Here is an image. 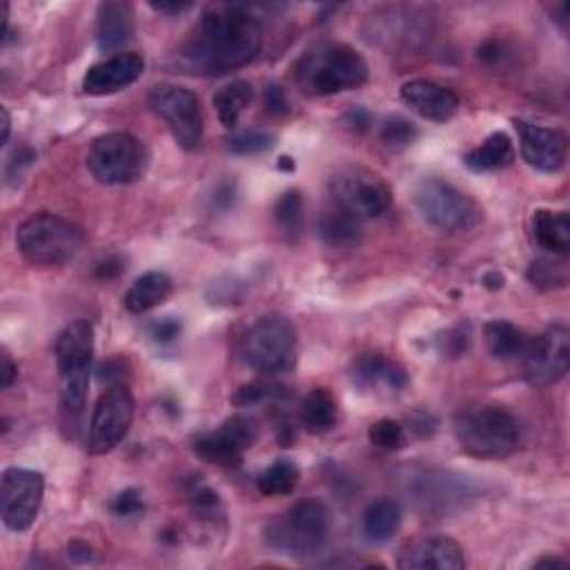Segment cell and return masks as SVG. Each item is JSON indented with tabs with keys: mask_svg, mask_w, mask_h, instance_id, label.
Returning a JSON list of instances; mask_svg holds the SVG:
<instances>
[{
	"mask_svg": "<svg viewBox=\"0 0 570 570\" xmlns=\"http://www.w3.org/2000/svg\"><path fill=\"white\" fill-rule=\"evenodd\" d=\"M417 136V127L401 116H392L381 125V141L390 147L411 145Z\"/></svg>",
	"mask_w": 570,
	"mask_h": 570,
	"instance_id": "cell-36",
	"label": "cell"
},
{
	"mask_svg": "<svg viewBox=\"0 0 570 570\" xmlns=\"http://www.w3.org/2000/svg\"><path fill=\"white\" fill-rule=\"evenodd\" d=\"M570 361V335L563 323H555L539 337H533L526 357L522 359L524 379L535 388H548L561 381Z\"/></svg>",
	"mask_w": 570,
	"mask_h": 570,
	"instance_id": "cell-14",
	"label": "cell"
},
{
	"mask_svg": "<svg viewBox=\"0 0 570 570\" xmlns=\"http://www.w3.org/2000/svg\"><path fill=\"white\" fill-rule=\"evenodd\" d=\"M275 145V136L259 130H243L230 136L227 147L234 154H261Z\"/></svg>",
	"mask_w": 570,
	"mask_h": 570,
	"instance_id": "cell-35",
	"label": "cell"
},
{
	"mask_svg": "<svg viewBox=\"0 0 570 570\" xmlns=\"http://www.w3.org/2000/svg\"><path fill=\"white\" fill-rule=\"evenodd\" d=\"M515 160V145L508 134L495 132L488 136L481 145L470 149L463 156L466 168L472 172H495L508 168Z\"/></svg>",
	"mask_w": 570,
	"mask_h": 570,
	"instance_id": "cell-25",
	"label": "cell"
},
{
	"mask_svg": "<svg viewBox=\"0 0 570 570\" xmlns=\"http://www.w3.org/2000/svg\"><path fill=\"white\" fill-rule=\"evenodd\" d=\"M264 34L253 8L208 5L197 32L183 43L177 63L186 74L221 76L257 58Z\"/></svg>",
	"mask_w": 570,
	"mask_h": 570,
	"instance_id": "cell-1",
	"label": "cell"
},
{
	"mask_svg": "<svg viewBox=\"0 0 570 570\" xmlns=\"http://www.w3.org/2000/svg\"><path fill=\"white\" fill-rule=\"evenodd\" d=\"M149 335L154 342L170 344L181 335V321L179 318H158L149 325Z\"/></svg>",
	"mask_w": 570,
	"mask_h": 570,
	"instance_id": "cell-40",
	"label": "cell"
},
{
	"mask_svg": "<svg viewBox=\"0 0 570 570\" xmlns=\"http://www.w3.org/2000/svg\"><path fill=\"white\" fill-rule=\"evenodd\" d=\"M403 522V508L394 500H377L364 513V535L370 544H385L392 539Z\"/></svg>",
	"mask_w": 570,
	"mask_h": 570,
	"instance_id": "cell-28",
	"label": "cell"
},
{
	"mask_svg": "<svg viewBox=\"0 0 570 570\" xmlns=\"http://www.w3.org/2000/svg\"><path fill=\"white\" fill-rule=\"evenodd\" d=\"M401 570H461L466 568L463 548L450 537H420L399 552Z\"/></svg>",
	"mask_w": 570,
	"mask_h": 570,
	"instance_id": "cell-19",
	"label": "cell"
},
{
	"mask_svg": "<svg viewBox=\"0 0 570 570\" xmlns=\"http://www.w3.org/2000/svg\"><path fill=\"white\" fill-rule=\"evenodd\" d=\"M519 134V149L530 168L539 172H559L566 163L568 138L561 130L535 125L528 121H513Z\"/></svg>",
	"mask_w": 570,
	"mask_h": 570,
	"instance_id": "cell-17",
	"label": "cell"
},
{
	"mask_svg": "<svg viewBox=\"0 0 570 570\" xmlns=\"http://www.w3.org/2000/svg\"><path fill=\"white\" fill-rule=\"evenodd\" d=\"M45 477L27 468H8L0 481V517L14 533L32 528L41 513Z\"/></svg>",
	"mask_w": 570,
	"mask_h": 570,
	"instance_id": "cell-12",
	"label": "cell"
},
{
	"mask_svg": "<svg viewBox=\"0 0 570 570\" xmlns=\"http://www.w3.org/2000/svg\"><path fill=\"white\" fill-rule=\"evenodd\" d=\"M134 422V396L125 385H110L94 405L88 450L90 455H108L114 450Z\"/></svg>",
	"mask_w": 570,
	"mask_h": 570,
	"instance_id": "cell-13",
	"label": "cell"
},
{
	"mask_svg": "<svg viewBox=\"0 0 570 570\" xmlns=\"http://www.w3.org/2000/svg\"><path fill=\"white\" fill-rule=\"evenodd\" d=\"M368 25V41L385 49H415L431 41V21L415 10H383L372 14Z\"/></svg>",
	"mask_w": 570,
	"mask_h": 570,
	"instance_id": "cell-16",
	"label": "cell"
},
{
	"mask_svg": "<svg viewBox=\"0 0 570 570\" xmlns=\"http://www.w3.org/2000/svg\"><path fill=\"white\" fill-rule=\"evenodd\" d=\"M97 19V41L101 52H119L132 41L134 10L130 3H103Z\"/></svg>",
	"mask_w": 570,
	"mask_h": 570,
	"instance_id": "cell-22",
	"label": "cell"
},
{
	"mask_svg": "<svg viewBox=\"0 0 570 570\" xmlns=\"http://www.w3.org/2000/svg\"><path fill=\"white\" fill-rule=\"evenodd\" d=\"M170 294H172L170 275L160 272V270H152V272H145L143 277H138L130 286V290L123 297V305L132 314H143L166 301Z\"/></svg>",
	"mask_w": 570,
	"mask_h": 570,
	"instance_id": "cell-26",
	"label": "cell"
},
{
	"mask_svg": "<svg viewBox=\"0 0 570 570\" xmlns=\"http://www.w3.org/2000/svg\"><path fill=\"white\" fill-rule=\"evenodd\" d=\"M264 103H266V110L275 116H281L288 112V99L283 94V90L279 86H270L266 90V97H264Z\"/></svg>",
	"mask_w": 570,
	"mask_h": 570,
	"instance_id": "cell-41",
	"label": "cell"
},
{
	"mask_svg": "<svg viewBox=\"0 0 570 570\" xmlns=\"http://www.w3.org/2000/svg\"><path fill=\"white\" fill-rule=\"evenodd\" d=\"M275 221L279 225V230L283 232V236L294 243L301 236V227H303V199L297 190H290L286 194L279 197L277 205H275Z\"/></svg>",
	"mask_w": 570,
	"mask_h": 570,
	"instance_id": "cell-32",
	"label": "cell"
},
{
	"mask_svg": "<svg viewBox=\"0 0 570 570\" xmlns=\"http://www.w3.org/2000/svg\"><path fill=\"white\" fill-rule=\"evenodd\" d=\"M299 335L294 323L281 314L255 321L243 339V359L259 375H283L297 364Z\"/></svg>",
	"mask_w": 570,
	"mask_h": 570,
	"instance_id": "cell-6",
	"label": "cell"
},
{
	"mask_svg": "<svg viewBox=\"0 0 570 570\" xmlns=\"http://www.w3.org/2000/svg\"><path fill=\"white\" fill-rule=\"evenodd\" d=\"M328 190L333 205L359 223L385 214L392 205V192L388 183L377 172L361 166L342 168L331 179Z\"/></svg>",
	"mask_w": 570,
	"mask_h": 570,
	"instance_id": "cell-9",
	"label": "cell"
},
{
	"mask_svg": "<svg viewBox=\"0 0 570 570\" xmlns=\"http://www.w3.org/2000/svg\"><path fill=\"white\" fill-rule=\"evenodd\" d=\"M401 101L420 116L435 123L450 121L459 110V97L452 90L433 83V80H411V83H405L401 88Z\"/></svg>",
	"mask_w": 570,
	"mask_h": 570,
	"instance_id": "cell-20",
	"label": "cell"
},
{
	"mask_svg": "<svg viewBox=\"0 0 570 570\" xmlns=\"http://www.w3.org/2000/svg\"><path fill=\"white\" fill-rule=\"evenodd\" d=\"M192 508L201 519H210V522H216L223 515V506H221L219 495L208 485L197 488V493L192 495Z\"/></svg>",
	"mask_w": 570,
	"mask_h": 570,
	"instance_id": "cell-37",
	"label": "cell"
},
{
	"mask_svg": "<svg viewBox=\"0 0 570 570\" xmlns=\"http://www.w3.org/2000/svg\"><path fill=\"white\" fill-rule=\"evenodd\" d=\"M16 377H19V370H16L12 357L5 353V355H3V370H0V385L10 388V385L16 381Z\"/></svg>",
	"mask_w": 570,
	"mask_h": 570,
	"instance_id": "cell-42",
	"label": "cell"
},
{
	"mask_svg": "<svg viewBox=\"0 0 570 570\" xmlns=\"http://www.w3.org/2000/svg\"><path fill=\"white\" fill-rule=\"evenodd\" d=\"M483 337H485L488 353L504 364H513V361L522 364V359L526 357L530 342H533L530 335H526L522 328H517L515 323L504 321V318H495L491 323H485Z\"/></svg>",
	"mask_w": 570,
	"mask_h": 570,
	"instance_id": "cell-23",
	"label": "cell"
},
{
	"mask_svg": "<svg viewBox=\"0 0 570 570\" xmlns=\"http://www.w3.org/2000/svg\"><path fill=\"white\" fill-rule=\"evenodd\" d=\"M143 508H145L143 495L136 491V488H127V491H123V493L114 500V504H112V511H114L119 517H134V515H138Z\"/></svg>",
	"mask_w": 570,
	"mask_h": 570,
	"instance_id": "cell-39",
	"label": "cell"
},
{
	"mask_svg": "<svg viewBox=\"0 0 570 570\" xmlns=\"http://www.w3.org/2000/svg\"><path fill=\"white\" fill-rule=\"evenodd\" d=\"M483 286H485L488 290H502V288H504V277H502L500 272H488V275L483 277Z\"/></svg>",
	"mask_w": 570,
	"mask_h": 570,
	"instance_id": "cell-45",
	"label": "cell"
},
{
	"mask_svg": "<svg viewBox=\"0 0 570 570\" xmlns=\"http://www.w3.org/2000/svg\"><path fill=\"white\" fill-rule=\"evenodd\" d=\"M533 241L550 255L566 257L570 250V221L566 212L537 210L530 221Z\"/></svg>",
	"mask_w": 570,
	"mask_h": 570,
	"instance_id": "cell-24",
	"label": "cell"
},
{
	"mask_svg": "<svg viewBox=\"0 0 570 570\" xmlns=\"http://www.w3.org/2000/svg\"><path fill=\"white\" fill-rule=\"evenodd\" d=\"M145 71V58L136 52H119L97 65H92L83 78V92L90 97L116 94L130 86Z\"/></svg>",
	"mask_w": 570,
	"mask_h": 570,
	"instance_id": "cell-18",
	"label": "cell"
},
{
	"mask_svg": "<svg viewBox=\"0 0 570 570\" xmlns=\"http://www.w3.org/2000/svg\"><path fill=\"white\" fill-rule=\"evenodd\" d=\"M88 170L103 186H130L147 170V149L130 132L103 134L90 147Z\"/></svg>",
	"mask_w": 570,
	"mask_h": 570,
	"instance_id": "cell-8",
	"label": "cell"
},
{
	"mask_svg": "<svg viewBox=\"0 0 570 570\" xmlns=\"http://www.w3.org/2000/svg\"><path fill=\"white\" fill-rule=\"evenodd\" d=\"M69 555H71L76 561H90V559H92V548L86 546V544L74 541V544L69 546Z\"/></svg>",
	"mask_w": 570,
	"mask_h": 570,
	"instance_id": "cell-44",
	"label": "cell"
},
{
	"mask_svg": "<svg viewBox=\"0 0 570 570\" xmlns=\"http://www.w3.org/2000/svg\"><path fill=\"white\" fill-rule=\"evenodd\" d=\"M259 439V424L253 417L236 415L227 420L219 431L205 433L194 439V452L216 466L232 468L243 461V455Z\"/></svg>",
	"mask_w": 570,
	"mask_h": 570,
	"instance_id": "cell-15",
	"label": "cell"
},
{
	"mask_svg": "<svg viewBox=\"0 0 570 570\" xmlns=\"http://www.w3.org/2000/svg\"><path fill=\"white\" fill-rule=\"evenodd\" d=\"M299 417H301L303 428L312 435L333 431L337 424V417H339V409H337V401H335L333 392L328 388L310 390L305 394V399L301 401Z\"/></svg>",
	"mask_w": 570,
	"mask_h": 570,
	"instance_id": "cell-27",
	"label": "cell"
},
{
	"mask_svg": "<svg viewBox=\"0 0 570 570\" xmlns=\"http://www.w3.org/2000/svg\"><path fill=\"white\" fill-rule=\"evenodd\" d=\"M415 205L422 219L442 232L470 230L481 221L474 199L442 179H426L415 190Z\"/></svg>",
	"mask_w": 570,
	"mask_h": 570,
	"instance_id": "cell-10",
	"label": "cell"
},
{
	"mask_svg": "<svg viewBox=\"0 0 570 570\" xmlns=\"http://www.w3.org/2000/svg\"><path fill=\"white\" fill-rule=\"evenodd\" d=\"M154 12L166 14V16H179L192 8V3H152L149 5Z\"/></svg>",
	"mask_w": 570,
	"mask_h": 570,
	"instance_id": "cell-43",
	"label": "cell"
},
{
	"mask_svg": "<svg viewBox=\"0 0 570 570\" xmlns=\"http://www.w3.org/2000/svg\"><path fill=\"white\" fill-rule=\"evenodd\" d=\"M517 420L493 403L466 405L455 417V437L461 450L474 459H506L519 446Z\"/></svg>",
	"mask_w": 570,
	"mask_h": 570,
	"instance_id": "cell-3",
	"label": "cell"
},
{
	"mask_svg": "<svg viewBox=\"0 0 570 570\" xmlns=\"http://www.w3.org/2000/svg\"><path fill=\"white\" fill-rule=\"evenodd\" d=\"M299 481V468L292 459H277L270 463L257 479L259 493L266 498H279V495H290Z\"/></svg>",
	"mask_w": 570,
	"mask_h": 570,
	"instance_id": "cell-31",
	"label": "cell"
},
{
	"mask_svg": "<svg viewBox=\"0 0 570 570\" xmlns=\"http://www.w3.org/2000/svg\"><path fill=\"white\" fill-rule=\"evenodd\" d=\"M331 530V515L318 500H301L297 502L283 517L275 519L266 528L268 544L292 557H310L316 555Z\"/></svg>",
	"mask_w": 570,
	"mask_h": 570,
	"instance_id": "cell-7",
	"label": "cell"
},
{
	"mask_svg": "<svg viewBox=\"0 0 570 570\" xmlns=\"http://www.w3.org/2000/svg\"><path fill=\"white\" fill-rule=\"evenodd\" d=\"M568 561L566 559H557V557H546V559H539L535 563V568H566Z\"/></svg>",
	"mask_w": 570,
	"mask_h": 570,
	"instance_id": "cell-46",
	"label": "cell"
},
{
	"mask_svg": "<svg viewBox=\"0 0 570 570\" xmlns=\"http://www.w3.org/2000/svg\"><path fill=\"white\" fill-rule=\"evenodd\" d=\"M253 97H255V90L248 80H234V83L221 88L214 94L212 103H214V110H216L223 127H227V130L236 127L238 116L246 112V108L253 103Z\"/></svg>",
	"mask_w": 570,
	"mask_h": 570,
	"instance_id": "cell-30",
	"label": "cell"
},
{
	"mask_svg": "<svg viewBox=\"0 0 570 570\" xmlns=\"http://www.w3.org/2000/svg\"><path fill=\"white\" fill-rule=\"evenodd\" d=\"M294 78L299 88L312 97H333L361 88L368 80V63L350 45L328 43L299 58Z\"/></svg>",
	"mask_w": 570,
	"mask_h": 570,
	"instance_id": "cell-2",
	"label": "cell"
},
{
	"mask_svg": "<svg viewBox=\"0 0 570 570\" xmlns=\"http://www.w3.org/2000/svg\"><path fill=\"white\" fill-rule=\"evenodd\" d=\"M94 361V328L86 318L69 323L56 339V366L67 413H80L88 399Z\"/></svg>",
	"mask_w": 570,
	"mask_h": 570,
	"instance_id": "cell-5",
	"label": "cell"
},
{
	"mask_svg": "<svg viewBox=\"0 0 570 570\" xmlns=\"http://www.w3.org/2000/svg\"><path fill=\"white\" fill-rule=\"evenodd\" d=\"M350 379L355 388L364 392L377 388H388L396 392L409 385V375H405V370L399 364L388 361L383 355H361L350 368Z\"/></svg>",
	"mask_w": 570,
	"mask_h": 570,
	"instance_id": "cell-21",
	"label": "cell"
},
{
	"mask_svg": "<svg viewBox=\"0 0 570 570\" xmlns=\"http://www.w3.org/2000/svg\"><path fill=\"white\" fill-rule=\"evenodd\" d=\"M0 112H3V145H5L10 141V132H12V119H10L8 108H3Z\"/></svg>",
	"mask_w": 570,
	"mask_h": 570,
	"instance_id": "cell-47",
	"label": "cell"
},
{
	"mask_svg": "<svg viewBox=\"0 0 570 570\" xmlns=\"http://www.w3.org/2000/svg\"><path fill=\"white\" fill-rule=\"evenodd\" d=\"M83 230L49 212L30 216L16 232L21 255L25 261L41 268H58L69 264L83 248Z\"/></svg>",
	"mask_w": 570,
	"mask_h": 570,
	"instance_id": "cell-4",
	"label": "cell"
},
{
	"mask_svg": "<svg viewBox=\"0 0 570 570\" xmlns=\"http://www.w3.org/2000/svg\"><path fill=\"white\" fill-rule=\"evenodd\" d=\"M368 439L381 450H399L405 444V428L394 420H381L370 426Z\"/></svg>",
	"mask_w": 570,
	"mask_h": 570,
	"instance_id": "cell-34",
	"label": "cell"
},
{
	"mask_svg": "<svg viewBox=\"0 0 570 570\" xmlns=\"http://www.w3.org/2000/svg\"><path fill=\"white\" fill-rule=\"evenodd\" d=\"M149 108L158 119L166 121L175 141L183 149L194 152L201 147L205 121L201 101L192 90L177 83H160L149 92Z\"/></svg>",
	"mask_w": 570,
	"mask_h": 570,
	"instance_id": "cell-11",
	"label": "cell"
},
{
	"mask_svg": "<svg viewBox=\"0 0 570 570\" xmlns=\"http://www.w3.org/2000/svg\"><path fill=\"white\" fill-rule=\"evenodd\" d=\"M316 232L328 248H353L361 236V223L333 205L318 214Z\"/></svg>",
	"mask_w": 570,
	"mask_h": 570,
	"instance_id": "cell-29",
	"label": "cell"
},
{
	"mask_svg": "<svg viewBox=\"0 0 570 570\" xmlns=\"http://www.w3.org/2000/svg\"><path fill=\"white\" fill-rule=\"evenodd\" d=\"M277 388L272 385H264V383H250V385H243L238 388V392L234 394V405H238V409H250V405H257V403H266L270 399H275L279 392H275Z\"/></svg>",
	"mask_w": 570,
	"mask_h": 570,
	"instance_id": "cell-38",
	"label": "cell"
},
{
	"mask_svg": "<svg viewBox=\"0 0 570 570\" xmlns=\"http://www.w3.org/2000/svg\"><path fill=\"white\" fill-rule=\"evenodd\" d=\"M528 281L541 290H552V288H563L568 277L563 264L552 259H537L528 268Z\"/></svg>",
	"mask_w": 570,
	"mask_h": 570,
	"instance_id": "cell-33",
	"label": "cell"
}]
</instances>
